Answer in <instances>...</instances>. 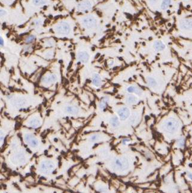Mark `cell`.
Segmentation results:
<instances>
[{
	"mask_svg": "<svg viewBox=\"0 0 192 193\" xmlns=\"http://www.w3.org/2000/svg\"><path fill=\"white\" fill-rule=\"evenodd\" d=\"M89 55L86 52H81L79 54V58L81 61L86 63L89 60Z\"/></svg>",
	"mask_w": 192,
	"mask_h": 193,
	"instance_id": "9",
	"label": "cell"
},
{
	"mask_svg": "<svg viewBox=\"0 0 192 193\" xmlns=\"http://www.w3.org/2000/svg\"><path fill=\"white\" fill-rule=\"evenodd\" d=\"M25 140L28 142V144L29 145H31L32 147H35L38 145V141L36 140L35 138L34 137V136H32V135L28 134L25 136Z\"/></svg>",
	"mask_w": 192,
	"mask_h": 193,
	"instance_id": "4",
	"label": "cell"
},
{
	"mask_svg": "<svg viewBox=\"0 0 192 193\" xmlns=\"http://www.w3.org/2000/svg\"><path fill=\"white\" fill-rule=\"evenodd\" d=\"M128 91L129 93H134L137 95H141L142 94V91L138 87L135 86H131L128 88Z\"/></svg>",
	"mask_w": 192,
	"mask_h": 193,
	"instance_id": "6",
	"label": "cell"
},
{
	"mask_svg": "<svg viewBox=\"0 0 192 193\" xmlns=\"http://www.w3.org/2000/svg\"><path fill=\"white\" fill-rule=\"evenodd\" d=\"M96 13H97L98 14H99V16H102V13H100V12H99V11H96Z\"/></svg>",
	"mask_w": 192,
	"mask_h": 193,
	"instance_id": "25",
	"label": "cell"
},
{
	"mask_svg": "<svg viewBox=\"0 0 192 193\" xmlns=\"http://www.w3.org/2000/svg\"><path fill=\"white\" fill-rule=\"evenodd\" d=\"M96 137H96V136H93L91 137L90 139L92 140H96Z\"/></svg>",
	"mask_w": 192,
	"mask_h": 193,
	"instance_id": "22",
	"label": "cell"
},
{
	"mask_svg": "<svg viewBox=\"0 0 192 193\" xmlns=\"http://www.w3.org/2000/svg\"><path fill=\"white\" fill-rule=\"evenodd\" d=\"M43 8H44V10H46V8H47V7H46V6H44V7H43Z\"/></svg>",
	"mask_w": 192,
	"mask_h": 193,
	"instance_id": "29",
	"label": "cell"
},
{
	"mask_svg": "<svg viewBox=\"0 0 192 193\" xmlns=\"http://www.w3.org/2000/svg\"><path fill=\"white\" fill-rule=\"evenodd\" d=\"M84 22L85 25L87 27L90 28V27H93L95 24V20L92 17H88V18L85 19Z\"/></svg>",
	"mask_w": 192,
	"mask_h": 193,
	"instance_id": "7",
	"label": "cell"
},
{
	"mask_svg": "<svg viewBox=\"0 0 192 193\" xmlns=\"http://www.w3.org/2000/svg\"><path fill=\"white\" fill-rule=\"evenodd\" d=\"M147 83L150 87H155L157 85L156 80L153 77H148L147 79Z\"/></svg>",
	"mask_w": 192,
	"mask_h": 193,
	"instance_id": "10",
	"label": "cell"
},
{
	"mask_svg": "<svg viewBox=\"0 0 192 193\" xmlns=\"http://www.w3.org/2000/svg\"><path fill=\"white\" fill-rule=\"evenodd\" d=\"M128 103L129 104H134L137 101V98L134 96H129L128 98Z\"/></svg>",
	"mask_w": 192,
	"mask_h": 193,
	"instance_id": "15",
	"label": "cell"
},
{
	"mask_svg": "<svg viewBox=\"0 0 192 193\" xmlns=\"http://www.w3.org/2000/svg\"><path fill=\"white\" fill-rule=\"evenodd\" d=\"M111 125L114 128L118 127L120 124V122L118 118L116 117V116H114V117H112L111 118Z\"/></svg>",
	"mask_w": 192,
	"mask_h": 193,
	"instance_id": "11",
	"label": "cell"
},
{
	"mask_svg": "<svg viewBox=\"0 0 192 193\" xmlns=\"http://www.w3.org/2000/svg\"><path fill=\"white\" fill-rule=\"evenodd\" d=\"M184 144H185V139H184V137H181L177 140V145H178L179 148H183V147H184Z\"/></svg>",
	"mask_w": 192,
	"mask_h": 193,
	"instance_id": "13",
	"label": "cell"
},
{
	"mask_svg": "<svg viewBox=\"0 0 192 193\" xmlns=\"http://www.w3.org/2000/svg\"><path fill=\"white\" fill-rule=\"evenodd\" d=\"M67 111L70 113L71 114H76L78 112V110L77 108L75 107H67Z\"/></svg>",
	"mask_w": 192,
	"mask_h": 193,
	"instance_id": "14",
	"label": "cell"
},
{
	"mask_svg": "<svg viewBox=\"0 0 192 193\" xmlns=\"http://www.w3.org/2000/svg\"><path fill=\"white\" fill-rule=\"evenodd\" d=\"M35 37L34 35H29V37H28L26 39V43H32L33 41L35 40Z\"/></svg>",
	"mask_w": 192,
	"mask_h": 193,
	"instance_id": "18",
	"label": "cell"
},
{
	"mask_svg": "<svg viewBox=\"0 0 192 193\" xmlns=\"http://www.w3.org/2000/svg\"><path fill=\"white\" fill-rule=\"evenodd\" d=\"M40 121H39L38 120H36V119H33V120H32L31 122H29V124H31V126L33 127H37L38 126L39 124H40Z\"/></svg>",
	"mask_w": 192,
	"mask_h": 193,
	"instance_id": "17",
	"label": "cell"
},
{
	"mask_svg": "<svg viewBox=\"0 0 192 193\" xmlns=\"http://www.w3.org/2000/svg\"><path fill=\"white\" fill-rule=\"evenodd\" d=\"M49 17V18H50V19H52V18H53V16H52V15H50Z\"/></svg>",
	"mask_w": 192,
	"mask_h": 193,
	"instance_id": "27",
	"label": "cell"
},
{
	"mask_svg": "<svg viewBox=\"0 0 192 193\" xmlns=\"http://www.w3.org/2000/svg\"><path fill=\"white\" fill-rule=\"evenodd\" d=\"M59 16H57L55 17V19H57V18H59Z\"/></svg>",
	"mask_w": 192,
	"mask_h": 193,
	"instance_id": "28",
	"label": "cell"
},
{
	"mask_svg": "<svg viewBox=\"0 0 192 193\" xmlns=\"http://www.w3.org/2000/svg\"><path fill=\"white\" fill-rule=\"evenodd\" d=\"M99 54H98V55H96V57H95V58H98V57H99Z\"/></svg>",
	"mask_w": 192,
	"mask_h": 193,
	"instance_id": "26",
	"label": "cell"
},
{
	"mask_svg": "<svg viewBox=\"0 0 192 193\" xmlns=\"http://www.w3.org/2000/svg\"><path fill=\"white\" fill-rule=\"evenodd\" d=\"M165 128L166 130L169 132H172L175 131L178 128V123L176 121L171 119L166 122L165 125Z\"/></svg>",
	"mask_w": 192,
	"mask_h": 193,
	"instance_id": "1",
	"label": "cell"
},
{
	"mask_svg": "<svg viewBox=\"0 0 192 193\" xmlns=\"http://www.w3.org/2000/svg\"><path fill=\"white\" fill-rule=\"evenodd\" d=\"M34 3L36 5H40L45 3V0H34Z\"/></svg>",
	"mask_w": 192,
	"mask_h": 193,
	"instance_id": "19",
	"label": "cell"
},
{
	"mask_svg": "<svg viewBox=\"0 0 192 193\" xmlns=\"http://www.w3.org/2000/svg\"><path fill=\"white\" fill-rule=\"evenodd\" d=\"M0 43H1V46H3L4 44V40L3 39H2V38H1V40H0Z\"/></svg>",
	"mask_w": 192,
	"mask_h": 193,
	"instance_id": "23",
	"label": "cell"
},
{
	"mask_svg": "<svg viewBox=\"0 0 192 193\" xmlns=\"http://www.w3.org/2000/svg\"><path fill=\"white\" fill-rule=\"evenodd\" d=\"M41 168L44 172H47V171H49L51 169H52L53 164L50 163L49 161H45V162H43L41 164Z\"/></svg>",
	"mask_w": 192,
	"mask_h": 193,
	"instance_id": "5",
	"label": "cell"
},
{
	"mask_svg": "<svg viewBox=\"0 0 192 193\" xmlns=\"http://www.w3.org/2000/svg\"><path fill=\"white\" fill-rule=\"evenodd\" d=\"M5 12H4V11L2 10H1V15L3 16L4 14H5Z\"/></svg>",
	"mask_w": 192,
	"mask_h": 193,
	"instance_id": "24",
	"label": "cell"
},
{
	"mask_svg": "<svg viewBox=\"0 0 192 193\" xmlns=\"http://www.w3.org/2000/svg\"><path fill=\"white\" fill-rule=\"evenodd\" d=\"M107 103V98H104L103 99L101 100V102L100 103V106L101 109H104L105 107H106Z\"/></svg>",
	"mask_w": 192,
	"mask_h": 193,
	"instance_id": "16",
	"label": "cell"
},
{
	"mask_svg": "<svg viewBox=\"0 0 192 193\" xmlns=\"http://www.w3.org/2000/svg\"><path fill=\"white\" fill-rule=\"evenodd\" d=\"M170 3H171V0H164L162 4V6H164V8H165Z\"/></svg>",
	"mask_w": 192,
	"mask_h": 193,
	"instance_id": "20",
	"label": "cell"
},
{
	"mask_svg": "<svg viewBox=\"0 0 192 193\" xmlns=\"http://www.w3.org/2000/svg\"><path fill=\"white\" fill-rule=\"evenodd\" d=\"M130 141V140L129 139H123V143L124 144H126L127 143H128Z\"/></svg>",
	"mask_w": 192,
	"mask_h": 193,
	"instance_id": "21",
	"label": "cell"
},
{
	"mask_svg": "<svg viewBox=\"0 0 192 193\" xmlns=\"http://www.w3.org/2000/svg\"><path fill=\"white\" fill-rule=\"evenodd\" d=\"M93 83L95 86H98L101 84V79L98 74H95L93 77Z\"/></svg>",
	"mask_w": 192,
	"mask_h": 193,
	"instance_id": "12",
	"label": "cell"
},
{
	"mask_svg": "<svg viewBox=\"0 0 192 193\" xmlns=\"http://www.w3.org/2000/svg\"><path fill=\"white\" fill-rule=\"evenodd\" d=\"M57 32L62 34H68L70 32V27L65 22H62L57 27Z\"/></svg>",
	"mask_w": 192,
	"mask_h": 193,
	"instance_id": "3",
	"label": "cell"
},
{
	"mask_svg": "<svg viewBox=\"0 0 192 193\" xmlns=\"http://www.w3.org/2000/svg\"><path fill=\"white\" fill-rule=\"evenodd\" d=\"M118 114L122 120H125L129 116V110L127 107H122L119 110Z\"/></svg>",
	"mask_w": 192,
	"mask_h": 193,
	"instance_id": "2",
	"label": "cell"
},
{
	"mask_svg": "<svg viewBox=\"0 0 192 193\" xmlns=\"http://www.w3.org/2000/svg\"><path fill=\"white\" fill-rule=\"evenodd\" d=\"M154 47L155 49L157 50V51H161V50H163L165 49V44L161 41H157L154 43Z\"/></svg>",
	"mask_w": 192,
	"mask_h": 193,
	"instance_id": "8",
	"label": "cell"
}]
</instances>
